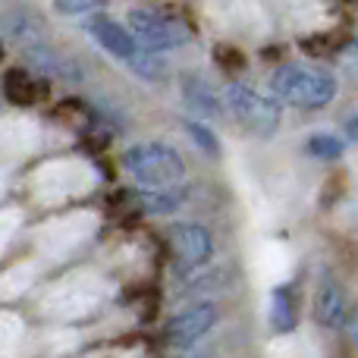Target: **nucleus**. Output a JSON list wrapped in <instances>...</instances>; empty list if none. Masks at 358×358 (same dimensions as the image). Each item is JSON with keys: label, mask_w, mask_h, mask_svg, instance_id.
<instances>
[{"label": "nucleus", "mask_w": 358, "mask_h": 358, "mask_svg": "<svg viewBox=\"0 0 358 358\" xmlns=\"http://www.w3.org/2000/svg\"><path fill=\"white\" fill-rule=\"evenodd\" d=\"M126 29L132 31L136 44L142 50H151V54H167V50H179L192 41L189 29L179 25L176 19L164 16L157 10H145V6H136L126 16Z\"/></svg>", "instance_id": "obj_4"}, {"label": "nucleus", "mask_w": 358, "mask_h": 358, "mask_svg": "<svg viewBox=\"0 0 358 358\" xmlns=\"http://www.w3.org/2000/svg\"><path fill=\"white\" fill-rule=\"evenodd\" d=\"M189 201V189L185 185H157V189H142L138 192V208L148 210L155 217L176 214Z\"/></svg>", "instance_id": "obj_12"}, {"label": "nucleus", "mask_w": 358, "mask_h": 358, "mask_svg": "<svg viewBox=\"0 0 358 358\" xmlns=\"http://www.w3.org/2000/svg\"><path fill=\"white\" fill-rule=\"evenodd\" d=\"M346 315H349V308H346L343 283L336 277H330V273H324L315 289V321L327 330H336L346 321Z\"/></svg>", "instance_id": "obj_10"}, {"label": "nucleus", "mask_w": 358, "mask_h": 358, "mask_svg": "<svg viewBox=\"0 0 358 358\" xmlns=\"http://www.w3.org/2000/svg\"><path fill=\"white\" fill-rule=\"evenodd\" d=\"M85 29H88V35L107 50V54L117 57V60H123V63H129L132 57L142 50L136 44V38H132V31L126 29L123 22L110 19V16H98V13H94V16H88Z\"/></svg>", "instance_id": "obj_8"}, {"label": "nucleus", "mask_w": 358, "mask_h": 358, "mask_svg": "<svg viewBox=\"0 0 358 358\" xmlns=\"http://www.w3.org/2000/svg\"><path fill=\"white\" fill-rule=\"evenodd\" d=\"M179 88H182L185 107H189L195 117H201V123L204 120H217L223 113V98L214 92V85H210L201 73H182Z\"/></svg>", "instance_id": "obj_9"}, {"label": "nucleus", "mask_w": 358, "mask_h": 358, "mask_svg": "<svg viewBox=\"0 0 358 358\" xmlns=\"http://www.w3.org/2000/svg\"><path fill=\"white\" fill-rule=\"evenodd\" d=\"M271 327L277 334H289L296 327V302H292V292L286 286L271 292Z\"/></svg>", "instance_id": "obj_13"}, {"label": "nucleus", "mask_w": 358, "mask_h": 358, "mask_svg": "<svg viewBox=\"0 0 358 358\" xmlns=\"http://www.w3.org/2000/svg\"><path fill=\"white\" fill-rule=\"evenodd\" d=\"M19 336H22V327H19V321H13L10 315H0V358H10L13 355Z\"/></svg>", "instance_id": "obj_19"}, {"label": "nucleus", "mask_w": 358, "mask_h": 358, "mask_svg": "<svg viewBox=\"0 0 358 358\" xmlns=\"http://www.w3.org/2000/svg\"><path fill=\"white\" fill-rule=\"evenodd\" d=\"M6 31H10V38L16 41L19 50L31 48V44L50 41L48 29L41 25V19H38L35 13H29L25 6H13V10L6 13Z\"/></svg>", "instance_id": "obj_11"}, {"label": "nucleus", "mask_w": 358, "mask_h": 358, "mask_svg": "<svg viewBox=\"0 0 358 358\" xmlns=\"http://www.w3.org/2000/svg\"><path fill=\"white\" fill-rule=\"evenodd\" d=\"M3 88H6V98H10L13 104H31V101H35L38 82L29 69H13V73H6Z\"/></svg>", "instance_id": "obj_14"}, {"label": "nucleus", "mask_w": 358, "mask_h": 358, "mask_svg": "<svg viewBox=\"0 0 358 358\" xmlns=\"http://www.w3.org/2000/svg\"><path fill=\"white\" fill-rule=\"evenodd\" d=\"M60 16H94L107 0H50Z\"/></svg>", "instance_id": "obj_18"}, {"label": "nucleus", "mask_w": 358, "mask_h": 358, "mask_svg": "<svg viewBox=\"0 0 358 358\" xmlns=\"http://www.w3.org/2000/svg\"><path fill=\"white\" fill-rule=\"evenodd\" d=\"M16 223H19V210H6V214H0V252H3L6 239L13 236Z\"/></svg>", "instance_id": "obj_22"}, {"label": "nucleus", "mask_w": 358, "mask_h": 358, "mask_svg": "<svg viewBox=\"0 0 358 358\" xmlns=\"http://www.w3.org/2000/svg\"><path fill=\"white\" fill-rule=\"evenodd\" d=\"M0 41H3V35H0Z\"/></svg>", "instance_id": "obj_25"}, {"label": "nucleus", "mask_w": 358, "mask_h": 358, "mask_svg": "<svg viewBox=\"0 0 358 358\" xmlns=\"http://www.w3.org/2000/svg\"><path fill=\"white\" fill-rule=\"evenodd\" d=\"M343 327H346L349 340H352L355 346H358V305H355V308H352V311H349V315H346V321H343Z\"/></svg>", "instance_id": "obj_23"}, {"label": "nucleus", "mask_w": 358, "mask_h": 358, "mask_svg": "<svg viewBox=\"0 0 358 358\" xmlns=\"http://www.w3.org/2000/svg\"><path fill=\"white\" fill-rule=\"evenodd\" d=\"M336 57H340V66H343V73H346V79H352L358 85V38H349Z\"/></svg>", "instance_id": "obj_20"}, {"label": "nucleus", "mask_w": 358, "mask_h": 358, "mask_svg": "<svg viewBox=\"0 0 358 358\" xmlns=\"http://www.w3.org/2000/svg\"><path fill=\"white\" fill-rule=\"evenodd\" d=\"M176 296L179 299H198V296H214V292H223L229 283H233V271L229 267H185L179 264L176 273Z\"/></svg>", "instance_id": "obj_7"}, {"label": "nucleus", "mask_w": 358, "mask_h": 358, "mask_svg": "<svg viewBox=\"0 0 358 358\" xmlns=\"http://www.w3.org/2000/svg\"><path fill=\"white\" fill-rule=\"evenodd\" d=\"M223 107L229 110V117L242 126L245 132L258 138H267L277 132L280 126V104L271 94H261L258 88L245 85V82H229L223 92Z\"/></svg>", "instance_id": "obj_3"}, {"label": "nucleus", "mask_w": 358, "mask_h": 358, "mask_svg": "<svg viewBox=\"0 0 358 358\" xmlns=\"http://www.w3.org/2000/svg\"><path fill=\"white\" fill-rule=\"evenodd\" d=\"M167 236H170V245H173L179 264H185V267L208 264L210 255H214V236L201 223H189V220L173 223L167 229Z\"/></svg>", "instance_id": "obj_6"}, {"label": "nucleus", "mask_w": 358, "mask_h": 358, "mask_svg": "<svg viewBox=\"0 0 358 358\" xmlns=\"http://www.w3.org/2000/svg\"><path fill=\"white\" fill-rule=\"evenodd\" d=\"M308 155L311 157H321V161H340L343 151H346V142H343L340 136H334V132H315V136H308Z\"/></svg>", "instance_id": "obj_16"}, {"label": "nucleus", "mask_w": 358, "mask_h": 358, "mask_svg": "<svg viewBox=\"0 0 358 358\" xmlns=\"http://www.w3.org/2000/svg\"><path fill=\"white\" fill-rule=\"evenodd\" d=\"M217 321H220V308L214 302L189 305V308H182L164 324V340L170 346H192L201 336H208L217 327Z\"/></svg>", "instance_id": "obj_5"}, {"label": "nucleus", "mask_w": 358, "mask_h": 358, "mask_svg": "<svg viewBox=\"0 0 358 358\" xmlns=\"http://www.w3.org/2000/svg\"><path fill=\"white\" fill-rule=\"evenodd\" d=\"M123 167L145 189L176 185L185 176V161L173 145L164 142H138L123 151Z\"/></svg>", "instance_id": "obj_2"}, {"label": "nucleus", "mask_w": 358, "mask_h": 358, "mask_svg": "<svg viewBox=\"0 0 358 358\" xmlns=\"http://www.w3.org/2000/svg\"><path fill=\"white\" fill-rule=\"evenodd\" d=\"M214 57L220 60L223 69H242V63H245V60H242V54H239L236 48H217Z\"/></svg>", "instance_id": "obj_21"}, {"label": "nucleus", "mask_w": 358, "mask_h": 358, "mask_svg": "<svg viewBox=\"0 0 358 358\" xmlns=\"http://www.w3.org/2000/svg\"><path fill=\"white\" fill-rule=\"evenodd\" d=\"M185 132H189V138L201 151H208V155H220V138L214 136V129H210L208 123H201V120H185Z\"/></svg>", "instance_id": "obj_17"}, {"label": "nucleus", "mask_w": 358, "mask_h": 358, "mask_svg": "<svg viewBox=\"0 0 358 358\" xmlns=\"http://www.w3.org/2000/svg\"><path fill=\"white\" fill-rule=\"evenodd\" d=\"M271 92L283 104L302 107V110H321L336 98V79L327 69L283 63L271 76Z\"/></svg>", "instance_id": "obj_1"}, {"label": "nucleus", "mask_w": 358, "mask_h": 358, "mask_svg": "<svg viewBox=\"0 0 358 358\" xmlns=\"http://www.w3.org/2000/svg\"><path fill=\"white\" fill-rule=\"evenodd\" d=\"M126 66L145 82H164L167 79V63H164L161 54H151V50H138Z\"/></svg>", "instance_id": "obj_15"}, {"label": "nucleus", "mask_w": 358, "mask_h": 358, "mask_svg": "<svg viewBox=\"0 0 358 358\" xmlns=\"http://www.w3.org/2000/svg\"><path fill=\"white\" fill-rule=\"evenodd\" d=\"M343 129H346V138H349V142H358V110L346 120V126H343Z\"/></svg>", "instance_id": "obj_24"}]
</instances>
